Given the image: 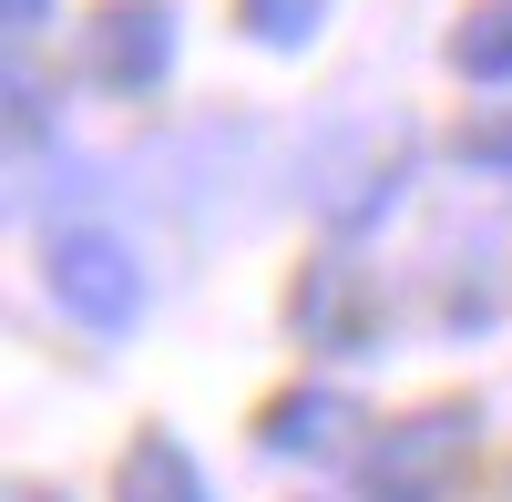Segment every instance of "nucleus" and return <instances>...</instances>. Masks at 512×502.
I'll list each match as a JSON object with an SVG mask.
<instances>
[{"label":"nucleus","instance_id":"nucleus-5","mask_svg":"<svg viewBox=\"0 0 512 502\" xmlns=\"http://www.w3.org/2000/svg\"><path fill=\"white\" fill-rule=\"evenodd\" d=\"M123 502H216V492H205L195 451L175 431H144L134 451H123Z\"/></svg>","mask_w":512,"mask_h":502},{"label":"nucleus","instance_id":"nucleus-1","mask_svg":"<svg viewBox=\"0 0 512 502\" xmlns=\"http://www.w3.org/2000/svg\"><path fill=\"white\" fill-rule=\"evenodd\" d=\"M52 298H62L82 328L123 339V328L144 318V267H134V246H123V236H103V226L52 236Z\"/></svg>","mask_w":512,"mask_h":502},{"label":"nucleus","instance_id":"nucleus-7","mask_svg":"<svg viewBox=\"0 0 512 502\" xmlns=\"http://www.w3.org/2000/svg\"><path fill=\"white\" fill-rule=\"evenodd\" d=\"M236 21H246L256 52H308L328 31V0H236Z\"/></svg>","mask_w":512,"mask_h":502},{"label":"nucleus","instance_id":"nucleus-9","mask_svg":"<svg viewBox=\"0 0 512 502\" xmlns=\"http://www.w3.org/2000/svg\"><path fill=\"white\" fill-rule=\"evenodd\" d=\"M461 164H482V175H512V103H482L461 123Z\"/></svg>","mask_w":512,"mask_h":502},{"label":"nucleus","instance_id":"nucleus-3","mask_svg":"<svg viewBox=\"0 0 512 502\" xmlns=\"http://www.w3.org/2000/svg\"><path fill=\"white\" fill-rule=\"evenodd\" d=\"M82 62H93L103 93H154V82L175 72V11H164V0H103Z\"/></svg>","mask_w":512,"mask_h":502},{"label":"nucleus","instance_id":"nucleus-10","mask_svg":"<svg viewBox=\"0 0 512 502\" xmlns=\"http://www.w3.org/2000/svg\"><path fill=\"white\" fill-rule=\"evenodd\" d=\"M41 21H52V0H11V31H21V41H31Z\"/></svg>","mask_w":512,"mask_h":502},{"label":"nucleus","instance_id":"nucleus-8","mask_svg":"<svg viewBox=\"0 0 512 502\" xmlns=\"http://www.w3.org/2000/svg\"><path fill=\"white\" fill-rule=\"evenodd\" d=\"M451 62L472 82H512V0H482V11L451 31Z\"/></svg>","mask_w":512,"mask_h":502},{"label":"nucleus","instance_id":"nucleus-4","mask_svg":"<svg viewBox=\"0 0 512 502\" xmlns=\"http://www.w3.org/2000/svg\"><path fill=\"white\" fill-rule=\"evenodd\" d=\"M297 328H308V349H369V328H379L369 267H349V257L308 267V287H297Z\"/></svg>","mask_w":512,"mask_h":502},{"label":"nucleus","instance_id":"nucleus-6","mask_svg":"<svg viewBox=\"0 0 512 502\" xmlns=\"http://www.w3.org/2000/svg\"><path fill=\"white\" fill-rule=\"evenodd\" d=\"M338 431H349V400L338 390H287L277 410H267V451H338Z\"/></svg>","mask_w":512,"mask_h":502},{"label":"nucleus","instance_id":"nucleus-2","mask_svg":"<svg viewBox=\"0 0 512 502\" xmlns=\"http://www.w3.org/2000/svg\"><path fill=\"white\" fill-rule=\"evenodd\" d=\"M472 431H482V421H472L461 400H441V410H420V421H400L390 441L369 451V492H379V502H441V482L472 462Z\"/></svg>","mask_w":512,"mask_h":502},{"label":"nucleus","instance_id":"nucleus-11","mask_svg":"<svg viewBox=\"0 0 512 502\" xmlns=\"http://www.w3.org/2000/svg\"><path fill=\"white\" fill-rule=\"evenodd\" d=\"M11 502H52V492H11Z\"/></svg>","mask_w":512,"mask_h":502}]
</instances>
